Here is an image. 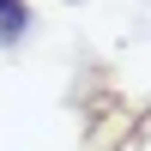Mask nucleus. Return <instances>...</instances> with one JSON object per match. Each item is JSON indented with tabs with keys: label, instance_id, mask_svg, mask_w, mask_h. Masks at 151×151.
Returning <instances> with one entry per match:
<instances>
[{
	"label": "nucleus",
	"instance_id": "obj_1",
	"mask_svg": "<svg viewBox=\"0 0 151 151\" xmlns=\"http://www.w3.org/2000/svg\"><path fill=\"white\" fill-rule=\"evenodd\" d=\"M24 30H30V6L24 0H0V48L24 42Z\"/></svg>",
	"mask_w": 151,
	"mask_h": 151
}]
</instances>
